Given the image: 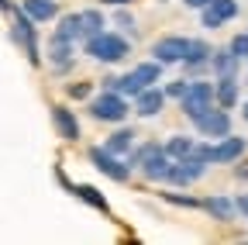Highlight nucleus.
Segmentation results:
<instances>
[{
  "label": "nucleus",
  "instance_id": "423d86ee",
  "mask_svg": "<svg viewBox=\"0 0 248 245\" xmlns=\"http://www.w3.org/2000/svg\"><path fill=\"white\" fill-rule=\"evenodd\" d=\"M86 156H90V163H93V166H97L104 176H110L114 183H124V180H131V163H124L121 156H114L110 148H100V145H93V148L86 152Z\"/></svg>",
  "mask_w": 248,
  "mask_h": 245
},
{
  "label": "nucleus",
  "instance_id": "393cba45",
  "mask_svg": "<svg viewBox=\"0 0 248 245\" xmlns=\"http://www.w3.org/2000/svg\"><path fill=\"white\" fill-rule=\"evenodd\" d=\"M59 38H69V42H83V28H79V14H62L59 28H55Z\"/></svg>",
  "mask_w": 248,
  "mask_h": 245
},
{
  "label": "nucleus",
  "instance_id": "c85d7f7f",
  "mask_svg": "<svg viewBox=\"0 0 248 245\" xmlns=\"http://www.w3.org/2000/svg\"><path fill=\"white\" fill-rule=\"evenodd\" d=\"M155 148H159V145H155V142H152V145H141V148H135V152H131V156H128V163H131V169H135V166H141V163H145V159L152 156V152H155Z\"/></svg>",
  "mask_w": 248,
  "mask_h": 245
},
{
  "label": "nucleus",
  "instance_id": "c9c22d12",
  "mask_svg": "<svg viewBox=\"0 0 248 245\" xmlns=\"http://www.w3.org/2000/svg\"><path fill=\"white\" fill-rule=\"evenodd\" d=\"M0 14H14V4H11V0H0Z\"/></svg>",
  "mask_w": 248,
  "mask_h": 245
},
{
  "label": "nucleus",
  "instance_id": "1a4fd4ad",
  "mask_svg": "<svg viewBox=\"0 0 248 245\" xmlns=\"http://www.w3.org/2000/svg\"><path fill=\"white\" fill-rule=\"evenodd\" d=\"M231 17H238V0H210V4L200 11V24L210 28V32L228 24Z\"/></svg>",
  "mask_w": 248,
  "mask_h": 245
},
{
  "label": "nucleus",
  "instance_id": "c756f323",
  "mask_svg": "<svg viewBox=\"0 0 248 245\" xmlns=\"http://www.w3.org/2000/svg\"><path fill=\"white\" fill-rule=\"evenodd\" d=\"M238 59H248V32H241V35H234L231 38V45H228Z\"/></svg>",
  "mask_w": 248,
  "mask_h": 245
},
{
  "label": "nucleus",
  "instance_id": "f704fd0d",
  "mask_svg": "<svg viewBox=\"0 0 248 245\" xmlns=\"http://www.w3.org/2000/svg\"><path fill=\"white\" fill-rule=\"evenodd\" d=\"M234 204H238V211H241V214H245V218H248V194H245V197H238Z\"/></svg>",
  "mask_w": 248,
  "mask_h": 245
},
{
  "label": "nucleus",
  "instance_id": "a211bd4d",
  "mask_svg": "<svg viewBox=\"0 0 248 245\" xmlns=\"http://www.w3.org/2000/svg\"><path fill=\"white\" fill-rule=\"evenodd\" d=\"M214 94H217V104L221 107H238V97H241V83H238V76H221L214 83Z\"/></svg>",
  "mask_w": 248,
  "mask_h": 245
},
{
  "label": "nucleus",
  "instance_id": "4468645a",
  "mask_svg": "<svg viewBox=\"0 0 248 245\" xmlns=\"http://www.w3.org/2000/svg\"><path fill=\"white\" fill-rule=\"evenodd\" d=\"M73 49H76V42H69V38H59V35H52V42H48V52H45V59L52 63V69H55V73H66V69L73 66Z\"/></svg>",
  "mask_w": 248,
  "mask_h": 245
},
{
  "label": "nucleus",
  "instance_id": "f257e3e1",
  "mask_svg": "<svg viewBox=\"0 0 248 245\" xmlns=\"http://www.w3.org/2000/svg\"><path fill=\"white\" fill-rule=\"evenodd\" d=\"M14 28H11V38H14V45H21V52L28 55V63L31 66H38L42 63V49H38V21L31 17L24 7H14Z\"/></svg>",
  "mask_w": 248,
  "mask_h": 245
},
{
  "label": "nucleus",
  "instance_id": "e433bc0d",
  "mask_svg": "<svg viewBox=\"0 0 248 245\" xmlns=\"http://www.w3.org/2000/svg\"><path fill=\"white\" fill-rule=\"evenodd\" d=\"M100 4H114V7H124V4H131V0H100Z\"/></svg>",
  "mask_w": 248,
  "mask_h": 245
},
{
  "label": "nucleus",
  "instance_id": "6e6552de",
  "mask_svg": "<svg viewBox=\"0 0 248 245\" xmlns=\"http://www.w3.org/2000/svg\"><path fill=\"white\" fill-rule=\"evenodd\" d=\"M207 159L203 156H186V159H176L172 163V169H169V183L172 187H190L193 180H200L203 173H207Z\"/></svg>",
  "mask_w": 248,
  "mask_h": 245
},
{
  "label": "nucleus",
  "instance_id": "72a5a7b5",
  "mask_svg": "<svg viewBox=\"0 0 248 245\" xmlns=\"http://www.w3.org/2000/svg\"><path fill=\"white\" fill-rule=\"evenodd\" d=\"M183 4H186V7H193V11H203L210 0H183Z\"/></svg>",
  "mask_w": 248,
  "mask_h": 245
},
{
  "label": "nucleus",
  "instance_id": "f3484780",
  "mask_svg": "<svg viewBox=\"0 0 248 245\" xmlns=\"http://www.w3.org/2000/svg\"><path fill=\"white\" fill-rule=\"evenodd\" d=\"M238 69H241V59L231 52V49H217L214 55H210V73L221 80V76H238Z\"/></svg>",
  "mask_w": 248,
  "mask_h": 245
},
{
  "label": "nucleus",
  "instance_id": "9b49d317",
  "mask_svg": "<svg viewBox=\"0 0 248 245\" xmlns=\"http://www.w3.org/2000/svg\"><path fill=\"white\" fill-rule=\"evenodd\" d=\"M210 55H214V49H210V42H203V38H190V45H186V55H183V66H186V73H203V69H210Z\"/></svg>",
  "mask_w": 248,
  "mask_h": 245
},
{
  "label": "nucleus",
  "instance_id": "f03ea898",
  "mask_svg": "<svg viewBox=\"0 0 248 245\" xmlns=\"http://www.w3.org/2000/svg\"><path fill=\"white\" fill-rule=\"evenodd\" d=\"M83 49H86L90 59H97V63H121V59L131 55V42H124V38L114 35V32H100V35L86 38Z\"/></svg>",
  "mask_w": 248,
  "mask_h": 245
},
{
  "label": "nucleus",
  "instance_id": "412c9836",
  "mask_svg": "<svg viewBox=\"0 0 248 245\" xmlns=\"http://www.w3.org/2000/svg\"><path fill=\"white\" fill-rule=\"evenodd\" d=\"M66 190H69V194H76L79 200H86L90 207H97V211H107V197H104L97 187H90V183H69Z\"/></svg>",
  "mask_w": 248,
  "mask_h": 245
},
{
  "label": "nucleus",
  "instance_id": "7c9ffc66",
  "mask_svg": "<svg viewBox=\"0 0 248 245\" xmlns=\"http://www.w3.org/2000/svg\"><path fill=\"white\" fill-rule=\"evenodd\" d=\"M162 197L172 200V204H183V207H200V204H203V200H193V197H186V194H172V190H166Z\"/></svg>",
  "mask_w": 248,
  "mask_h": 245
},
{
  "label": "nucleus",
  "instance_id": "39448f33",
  "mask_svg": "<svg viewBox=\"0 0 248 245\" xmlns=\"http://www.w3.org/2000/svg\"><path fill=\"white\" fill-rule=\"evenodd\" d=\"M90 114L107 125H121L128 117V97L117 94V90H104L100 97H90Z\"/></svg>",
  "mask_w": 248,
  "mask_h": 245
},
{
  "label": "nucleus",
  "instance_id": "20e7f679",
  "mask_svg": "<svg viewBox=\"0 0 248 245\" xmlns=\"http://www.w3.org/2000/svg\"><path fill=\"white\" fill-rule=\"evenodd\" d=\"M217 104V94H214V83L210 80H190V90L179 97V111L186 114V117H200L203 111H210Z\"/></svg>",
  "mask_w": 248,
  "mask_h": 245
},
{
  "label": "nucleus",
  "instance_id": "a878e982",
  "mask_svg": "<svg viewBox=\"0 0 248 245\" xmlns=\"http://www.w3.org/2000/svg\"><path fill=\"white\" fill-rule=\"evenodd\" d=\"M114 90H117V94H124V97H128V100H135V97L141 94V86H138V80H135L131 73H128V76H121Z\"/></svg>",
  "mask_w": 248,
  "mask_h": 245
},
{
  "label": "nucleus",
  "instance_id": "f8f14e48",
  "mask_svg": "<svg viewBox=\"0 0 248 245\" xmlns=\"http://www.w3.org/2000/svg\"><path fill=\"white\" fill-rule=\"evenodd\" d=\"M172 156H166V148H155L152 156L141 163V173L148 183H169V169H172Z\"/></svg>",
  "mask_w": 248,
  "mask_h": 245
},
{
  "label": "nucleus",
  "instance_id": "4be33fe9",
  "mask_svg": "<svg viewBox=\"0 0 248 245\" xmlns=\"http://www.w3.org/2000/svg\"><path fill=\"white\" fill-rule=\"evenodd\" d=\"M131 76L138 80L141 90H145V86H155V83H159V76H162V63H159V59H152V63H138V66L131 69Z\"/></svg>",
  "mask_w": 248,
  "mask_h": 245
},
{
  "label": "nucleus",
  "instance_id": "4c0bfd02",
  "mask_svg": "<svg viewBox=\"0 0 248 245\" xmlns=\"http://www.w3.org/2000/svg\"><path fill=\"white\" fill-rule=\"evenodd\" d=\"M241 114H245V121H248V97H245V104H241Z\"/></svg>",
  "mask_w": 248,
  "mask_h": 245
},
{
  "label": "nucleus",
  "instance_id": "b1692460",
  "mask_svg": "<svg viewBox=\"0 0 248 245\" xmlns=\"http://www.w3.org/2000/svg\"><path fill=\"white\" fill-rule=\"evenodd\" d=\"M79 28H83V42L93 38V35H100V32H104V14H100L97 7L79 11Z\"/></svg>",
  "mask_w": 248,
  "mask_h": 245
},
{
  "label": "nucleus",
  "instance_id": "6ab92c4d",
  "mask_svg": "<svg viewBox=\"0 0 248 245\" xmlns=\"http://www.w3.org/2000/svg\"><path fill=\"white\" fill-rule=\"evenodd\" d=\"M21 7L35 17L38 24H45V21H55L59 17V4L55 0H21Z\"/></svg>",
  "mask_w": 248,
  "mask_h": 245
},
{
  "label": "nucleus",
  "instance_id": "aec40b11",
  "mask_svg": "<svg viewBox=\"0 0 248 245\" xmlns=\"http://www.w3.org/2000/svg\"><path fill=\"white\" fill-rule=\"evenodd\" d=\"M162 148H166V156H172V159H186V156H197L200 145H197L190 135H172Z\"/></svg>",
  "mask_w": 248,
  "mask_h": 245
},
{
  "label": "nucleus",
  "instance_id": "473e14b6",
  "mask_svg": "<svg viewBox=\"0 0 248 245\" xmlns=\"http://www.w3.org/2000/svg\"><path fill=\"white\" fill-rule=\"evenodd\" d=\"M117 24H121V28H128V32H135V17H131L128 11H117Z\"/></svg>",
  "mask_w": 248,
  "mask_h": 245
},
{
  "label": "nucleus",
  "instance_id": "9d476101",
  "mask_svg": "<svg viewBox=\"0 0 248 245\" xmlns=\"http://www.w3.org/2000/svg\"><path fill=\"white\" fill-rule=\"evenodd\" d=\"M186 45H190V38H183V35H166L152 45V55L159 59L162 66H172V63H183V55H186Z\"/></svg>",
  "mask_w": 248,
  "mask_h": 245
},
{
  "label": "nucleus",
  "instance_id": "ddd939ff",
  "mask_svg": "<svg viewBox=\"0 0 248 245\" xmlns=\"http://www.w3.org/2000/svg\"><path fill=\"white\" fill-rule=\"evenodd\" d=\"M166 90L162 86H145L141 94L135 97V114H141V117H155V114H162V107H166Z\"/></svg>",
  "mask_w": 248,
  "mask_h": 245
},
{
  "label": "nucleus",
  "instance_id": "7ed1b4c3",
  "mask_svg": "<svg viewBox=\"0 0 248 245\" xmlns=\"http://www.w3.org/2000/svg\"><path fill=\"white\" fill-rule=\"evenodd\" d=\"M245 152H248V142L241 135H224V138H217L214 145H200L197 156H203L214 166H228V163H238Z\"/></svg>",
  "mask_w": 248,
  "mask_h": 245
},
{
  "label": "nucleus",
  "instance_id": "0eeeda50",
  "mask_svg": "<svg viewBox=\"0 0 248 245\" xmlns=\"http://www.w3.org/2000/svg\"><path fill=\"white\" fill-rule=\"evenodd\" d=\"M193 125H197V131L203 138H224V135H231V114H228V107L214 104L210 111H203L200 117H193Z\"/></svg>",
  "mask_w": 248,
  "mask_h": 245
},
{
  "label": "nucleus",
  "instance_id": "2f4dec72",
  "mask_svg": "<svg viewBox=\"0 0 248 245\" xmlns=\"http://www.w3.org/2000/svg\"><path fill=\"white\" fill-rule=\"evenodd\" d=\"M234 176H238V180H245V183H248V156H241V159H238V163H234Z\"/></svg>",
  "mask_w": 248,
  "mask_h": 245
},
{
  "label": "nucleus",
  "instance_id": "dca6fc26",
  "mask_svg": "<svg viewBox=\"0 0 248 245\" xmlns=\"http://www.w3.org/2000/svg\"><path fill=\"white\" fill-rule=\"evenodd\" d=\"M214 221H234V214H238V204L231 200V197H224V194H214V197H207L203 204H200Z\"/></svg>",
  "mask_w": 248,
  "mask_h": 245
},
{
  "label": "nucleus",
  "instance_id": "5701e85b",
  "mask_svg": "<svg viewBox=\"0 0 248 245\" xmlns=\"http://www.w3.org/2000/svg\"><path fill=\"white\" fill-rule=\"evenodd\" d=\"M131 145H135V131H131V128H117V131L104 142V148H110L114 156H128Z\"/></svg>",
  "mask_w": 248,
  "mask_h": 245
},
{
  "label": "nucleus",
  "instance_id": "cd10ccee",
  "mask_svg": "<svg viewBox=\"0 0 248 245\" xmlns=\"http://www.w3.org/2000/svg\"><path fill=\"white\" fill-rule=\"evenodd\" d=\"M162 90H166V97H169V100H179L186 90H190V80H172V83L162 86Z\"/></svg>",
  "mask_w": 248,
  "mask_h": 245
},
{
  "label": "nucleus",
  "instance_id": "bb28decb",
  "mask_svg": "<svg viewBox=\"0 0 248 245\" xmlns=\"http://www.w3.org/2000/svg\"><path fill=\"white\" fill-rule=\"evenodd\" d=\"M90 94H93V83H69L66 86L69 100H90Z\"/></svg>",
  "mask_w": 248,
  "mask_h": 245
},
{
  "label": "nucleus",
  "instance_id": "2eb2a0df",
  "mask_svg": "<svg viewBox=\"0 0 248 245\" xmlns=\"http://www.w3.org/2000/svg\"><path fill=\"white\" fill-rule=\"evenodd\" d=\"M52 125H55L59 138H66V142H76L79 138V121H76V114L66 104H55L52 107Z\"/></svg>",
  "mask_w": 248,
  "mask_h": 245
}]
</instances>
